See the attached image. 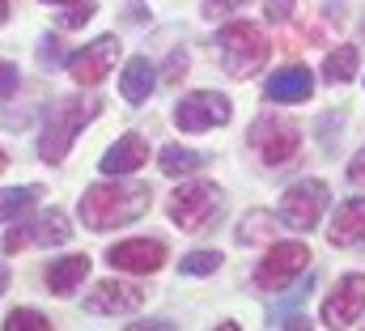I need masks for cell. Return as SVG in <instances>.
<instances>
[{
	"label": "cell",
	"mask_w": 365,
	"mask_h": 331,
	"mask_svg": "<svg viewBox=\"0 0 365 331\" xmlns=\"http://www.w3.org/2000/svg\"><path fill=\"white\" fill-rule=\"evenodd\" d=\"M4 166H9V158H4V149H0V170H4Z\"/></svg>",
	"instance_id": "36"
},
{
	"label": "cell",
	"mask_w": 365,
	"mask_h": 331,
	"mask_svg": "<svg viewBox=\"0 0 365 331\" xmlns=\"http://www.w3.org/2000/svg\"><path fill=\"white\" fill-rule=\"evenodd\" d=\"M153 85H158V73H153V64H149L145 56L128 60V68H123V81H119V93H123V102H132V106L149 102Z\"/></svg>",
	"instance_id": "17"
},
{
	"label": "cell",
	"mask_w": 365,
	"mask_h": 331,
	"mask_svg": "<svg viewBox=\"0 0 365 331\" xmlns=\"http://www.w3.org/2000/svg\"><path fill=\"white\" fill-rule=\"evenodd\" d=\"M13 93H17V64L0 60V98H13Z\"/></svg>",
	"instance_id": "27"
},
{
	"label": "cell",
	"mask_w": 365,
	"mask_h": 331,
	"mask_svg": "<svg viewBox=\"0 0 365 331\" xmlns=\"http://www.w3.org/2000/svg\"><path fill=\"white\" fill-rule=\"evenodd\" d=\"M293 4H297V0H264V13H268L272 21H284V17L293 13Z\"/></svg>",
	"instance_id": "31"
},
{
	"label": "cell",
	"mask_w": 365,
	"mask_h": 331,
	"mask_svg": "<svg viewBox=\"0 0 365 331\" xmlns=\"http://www.w3.org/2000/svg\"><path fill=\"white\" fill-rule=\"evenodd\" d=\"M4 17H9V0H0V26H4Z\"/></svg>",
	"instance_id": "34"
},
{
	"label": "cell",
	"mask_w": 365,
	"mask_h": 331,
	"mask_svg": "<svg viewBox=\"0 0 365 331\" xmlns=\"http://www.w3.org/2000/svg\"><path fill=\"white\" fill-rule=\"evenodd\" d=\"M47 327H51V319L38 315V310H13L4 319V331H47Z\"/></svg>",
	"instance_id": "24"
},
{
	"label": "cell",
	"mask_w": 365,
	"mask_h": 331,
	"mask_svg": "<svg viewBox=\"0 0 365 331\" xmlns=\"http://www.w3.org/2000/svg\"><path fill=\"white\" fill-rule=\"evenodd\" d=\"M331 247H361L365 243V200H344L336 208V221L327 225Z\"/></svg>",
	"instance_id": "15"
},
{
	"label": "cell",
	"mask_w": 365,
	"mask_h": 331,
	"mask_svg": "<svg viewBox=\"0 0 365 331\" xmlns=\"http://www.w3.org/2000/svg\"><path fill=\"white\" fill-rule=\"evenodd\" d=\"M357 68H361V51H353V47H336V51L323 60V81H353Z\"/></svg>",
	"instance_id": "22"
},
{
	"label": "cell",
	"mask_w": 365,
	"mask_h": 331,
	"mask_svg": "<svg viewBox=\"0 0 365 331\" xmlns=\"http://www.w3.org/2000/svg\"><path fill=\"white\" fill-rule=\"evenodd\" d=\"M149 162V141L140 136V132H128V136H119L115 145H110V153H102V174H132V170H140V166Z\"/></svg>",
	"instance_id": "14"
},
{
	"label": "cell",
	"mask_w": 365,
	"mask_h": 331,
	"mask_svg": "<svg viewBox=\"0 0 365 331\" xmlns=\"http://www.w3.org/2000/svg\"><path fill=\"white\" fill-rule=\"evenodd\" d=\"M306 263H310L306 243H276V247L259 259V268H255L251 285H255L259 293H280L293 276H302V272H306Z\"/></svg>",
	"instance_id": "7"
},
{
	"label": "cell",
	"mask_w": 365,
	"mask_h": 331,
	"mask_svg": "<svg viewBox=\"0 0 365 331\" xmlns=\"http://www.w3.org/2000/svg\"><path fill=\"white\" fill-rule=\"evenodd\" d=\"M314 93V73L306 68V64H284V68H276L268 85H264V98L268 102H284V106H293V102H306Z\"/></svg>",
	"instance_id": "13"
},
{
	"label": "cell",
	"mask_w": 365,
	"mask_h": 331,
	"mask_svg": "<svg viewBox=\"0 0 365 331\" xmlns=\"http://www.w3.org/2000/svg\"><path fill=\"white\" fill-rule=\"evenodd\" d=\"M344 174H349V183H353V187H365V149H361V153H353V162H349Z\"/></svg>",
	"instance_id": "32"
},
{
	"label": "cell",
	"mask_w": 365,
	"mask_h": 331,
	"mask_svg": "<svg viewBox=\"0 0 365 331\" xmlns=\"http://www.w3.org/2000/svg\"><path fill=\"white\" fill-rule=\"evenodd\" d=\"M268 56H272V43H268V34H264L259 26H251V21H230V26L221 30V68H225L230 77H238V81L255 77V73L268 64Z\"/></svg>",
	"instance_id": "2"
},
{
	"label": "cell",
	"mask_w": 365,
	"mask_h": 331,
	"mask_svg": "<svg viewBox=\"0 0 365 331\" xmlns=\"http://www.w3.org/2000/svg\"><path fill=\"white\" fill-rule=\"evenodd\" d=\"M230 115H234V106H230L225 93L200 89V93L179 98V106H175V128H179V132H208V128L230 123Z\"/></svg>",
	"instance_id": "8"
},
{
	"label": "cell",
	"mask_w": 365,
	"mask_h": 331,
	"mask_svg": "<svg viewBox=\"0 0 365 331\" xmlns=\"http://www.w3.org/2000/svg\"><path fill=\"white\" fill-rule=\"evenodd\" d=\"M93 17V4L86 0V4H73L68 13H60V30H77V26H86Z\"/></svg>",
	"instance_id": "25"
},
{
	"label": "cell",
	"mask_w": 365,
	"mask_h": 331,
	"mask_svg": "<svg viewBox=\"0 0 365 331\" xmlns=\"http://www.w3.org/2000/svg\"><path fill=\"white\" fill-rule=\"evenodd\" d=\"M30 230H34V243H43V247H60L73 234V225H68V217L60 208H47L38 221H30Z\"/></svg>",
	"instance_id": "18"
},
{
	"label": "cell",
	"mask_w": 365,
	"mask_h": 331,
	"mask_svg": "<svg viewBox=\"0 0 365 331\" xmlns=\"http://www.w3.org/2000/svg\"><path fill=\"white\" fill-rule=\"evenodd\" d=\"M98 111H102L98 98H64V102L51 111V119H47V128H43V136H38V158L51 162V166L64 162V153L73 149V136L90 123Z\"/></svg>",
	"instance_id": "3"
},
{
	"label": "cell",
	"mask_w": 365,
	"mask_h": 331,
	"mask_svg": "<svg viewBox=\"0 0 365 331\" xmlns=\"http://www.w3.org/2000/svg\"><path fill=\"white\" fill-rule=\"evenodd\" d=\"M43 4H81V0H43Z\"/></svg>",
	"instance_id": "35"
},
{
	"label": "cell",
	"mask_w": 365,
	"mask_h": 331,
	"mask_svg": "<svg viewBox=\"0 0 365 331\" xmlns=\"http://www.w3.org/2000/svg\"><path fill=\"white\" fill-rule=\"evenodd\" d=\"M4 289H9V268L0 263V293H4Z\"/></svg>",
	"instance_id": "33"
},
{
	"label": "cell",
	"mask_w": 365,
	"mask_h": 331,
	"mask_svg": "<svg viewBox=\"0 0 365 331\" xmlns=\"http://www.w3.org/2000/svg\"><path fill=\"white\" fill-rule=\"evenodd\" d=\"M276 234H280V221H272V213H264V208H255L238 221V243H272Z\"/></svg>",
	"instance_id": "20"
},
{
	"label": "cell",
	"mask_w": 365,
	"mask_h": 331,
	"mask_svg": "<svg viewBox=\"0 0 365 331\" xmlns=\"http://www.w3.org/2000/svg\"><path fill=\"white\" fill-rule=\"evenodd\" d=\"M182 276H208V272H217L221 268V255L217 250H191V255H182Z\"/></svg>",
	"instance_id": "23"
},
{
	"label": "cell",
	"mask_w": 365,
	"mask_h": 331,
	"mask_svg": "<svg viewBox=\"0 0 365 331\" xmlns=\"http://www.w3.org/2000/svg\"><path fill=\"white\" fill-rule=\"evenodd\" d=\"M182 77H187V56H182V51H175V56L166 60V85H179Z\"/></svg>",
	"instance_id": "29"
},
{
	"label": "cell",
	"mask_w": 365,
	"mask_h": 331,
	"mask_svg": "<svg viewBox=\"0 0 365 331\" xmlns=\"http://www.w3.org/2000/svg\"><path fill=\"white\" fill-rule=\"evenodd\" d=\"M327 204H331L327 183H319V178H302V183L284 187V195H280V217H284V225H293V230L306 234V230H314V225L323 221Z\"/></svg>",
	"instance_id": "6"
},
{
	"label": "cell",
	"mask_w": 365,
	"mask_h": 331,
	"mask_svg": "<svg viewBox=\"0 0 365 331\" xmlns=\"http://www.w3.org/2000/svg\"><path fill=\"white\" fill-rule=\"evenodd\" d=\"M60 51H64V47H60L56 39H43V51H38V64H43V68H60V64H64V56H60Z\"/></svg>",
	"instance_id": "28"
},
{
	"label": "cell",
	"mask_w": 365,
	"mask_h": 331,
	"mask_svg": "<svg viewBox=\"0 0 365 331\" xmlns=\"http://www.w3.org/2000/svg\"><path fill=\"white\" fill-rule=\"evenodd\" d=\"M30 238H34V230H30V221H21L17 230H9V234H4V250H9V255H17Z\"/></svg>",
	"instance_id": "26"
},
{
	"label": "cell",
	"mask_w": 365,
	"mask_h": 331,
	"mask_svg": "<svg viewBox=\"0 0 365 331\" xmlns=\"http://www.w3.org/2000/svg\"><path fill=\"white\" fill-rule=\"evenodd\" d=\"M38 204V187H4L0 191V221H26V213Z\"/></svg>",
	"instance_id": "19"
},
{
	"label": "cell",
	"mask_w": 365,
	"mask_h": 331,
	"mask_svg": "<svg viewBox=\"0 0 365 331\" xmlns=\"http://www.w3.org/2000/svg\"><path fill=\"white\" fill-rule=\"evenodd\" d=\"M365 310V276H340L336 280V289L327 293V302H323V323L327 327H353L357 319H361Z\"/></svg>",
	"instance_id": "10"
},
{
	"label": "cell",
	"mask_w": 365,
	"mask_h": 331,
	"mask_svg": "<svg viewBox=\"0 0 365 331\" xmlns=\"http://www.w3.org/2000/svg\"><path fill=\"white\" fill-rule=\"evenodd\" d=\"M208 162V153H200V149H179V145H166L162 149V174H170V178H179V174H191V170H200V166Z\"/></svg>",
	"instance_id": "21"
},
{
	"label": "cell",
	"mask_w": 365,
	"mask_h": 331,
	"mask_svg": "<svg viewBox=\"0 0 365 331\" xmlns=\"http://www.w3.org/2000/svg\"><path fill=\"white\" fill-rule=\"evenodd\" d=\"M115 60H119V39L102 34V39H93L90 47H81L77 56H68V73H73L77 85H98L115 68Z\"/></svg>",
	"instance_id": "11"
},
{
	"label": "cell",
	"mask_w": 365,
	"mask_h": 331,
	"mask_svg": "<svg viewBox=\"0 0 365 331\" xmlns=\"http://www.w3.org/2000/svg\"><path fill=\"white\" fill-rule=\"evenodd\" d=\"M247 145L259 153L264 166H284L297 158V145H302V132L293 119H280V115H259L247 132Z\"/></svg>",
	"instance_id": "5"
},
{
	"label": "cell",
	"mask_w": 365,
	"mask_h": 331,
	"mask_svg": "<svg viewBox=\"0 0 365 331\" xmlns=\"http://www.w3.org/2000/svg\"><path fill=\"white\" fill-rule=\"evenodd\" d=\"M145 306V289L140 285H123V280H102L93 285L81 302L86 315H132Z\"/></svg>",
	"instance_id": "12"
},
{
	"label": "cell",
	"mask_w": 365,
	"mask_h": 331,
	"mask_svg": "<svg viewBox=\"0 0 365 331\" xmlns=\"http://www.w3.org/2000/svg\"><path fill=\"white\" fill-rule=\"evenodd\" d=\"M221 204H225V195H221L217 183H208V178L182 183V187H175V195H170V221L179 225L182 234H204L217 221Z\"/></svg>",
	"instance_id": "4"
},
{
	"label": "cell",
	"mask_w": 365,
	"mask_h": 331,
	"mask_svg": "<svg viewBox=\"0 0 365 331\" xmlns=\"http://www.w3.org/2000/svg\"><path fill=\"white\" fill-rule=\"evenodd\" d=\"M86 276H90V259H86V255H64V259H56V263L47 268V289H51L56 297H68L73 289H81Z\"/></svg>",
	"instance_id": "16"
},
{
	"label": "cell",
	"mask_w": 365,
	"mask_h": 331,
	"mask_svg": "<svg viewBox=\"0 0 365 331\" xmlns=\"http://www.w3.org/2000/svg\"><path fill=\"white\" fill-rule=\"evenodd\" d=\"M238 4H242V0H204V17H212V21H217V17H230Z\"/></svg>",
	"instance_id": "30"
},
{
	"label": "cell",
	"mask_w": 365,
	"mask_h": 331,
	"mask_svg": "<svg viewBox=\"0 0 365 331\" xmlns=\"http://www.w3.org/2000/svg\"><path fill=\"white\" fill-rule=\"evenodd\" d=\"M106 263L119 268V272H136V276L162 272V268H166V243H158V238H128V243H115V247L106 250Z\"/></svg>",
	"instance_id": "9"
},
{
	"label": "cell",
	"mask_w": 365,
	"mask_h": 331,
	"mask_svg": "<svg viewBox=\"0 0 365 331\" xmlns=\"http://www.w3.org/2000/svg\"><path fill=\"white\" fill-rule=\"evenodd\" d=\"M153 191L145 183H93L81 195V221L93 234H106L115 225H132L149 213Z\"/></svg>",
	"instance_id": "1"
}]
</instances>
